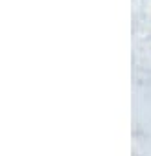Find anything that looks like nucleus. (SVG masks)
I'll list each match as a JSON object with an SVG mask.
<instances>
[]
</instances>
